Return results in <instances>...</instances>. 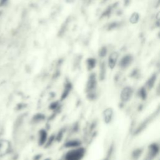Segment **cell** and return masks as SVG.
Returning a JSON list of instances; mask_svg holds the SVG:
<instances>
[{"instance_id":"1","label":"cell","mask_w":160,"mask_h":160,"mask_svg":"<svg viewBox=\"0 0 160 160\" xmlns=\"http://www.w3.org/2000/svg\"><path fill=\"white\" fill-rule=\"evenodd\" d=\"M134 59V57L132 54L127 53L119 59L118 66L121 70H125L132 64Z\"/></svg>"},{"instance_id":"2","label":"cell","mask_w":160,"mask_h":160,"mask_svg":"<svg viewBox=\"0 0 160 160\" xmlns=\"http://www.w3.org/2000/svg\"><path fill=\"white\" fill-rule=\"evenodd\" d=\"M134 93V89L130 86H126L124 87L120 92V101L121 103L124 104L129 102Z\"/></svg>"},{"instance_id":"3","label":"cell","mask_w":160,"mask_h":160,"mask_svg":"<svg viewBox=\"0 0 160 160\" xmlns=\"http://www.w3.org/2000/svg\"><path fill=\"white\" fill-rule=\"evenodd\" d=\"M84 150L82 148H77L71 150L67 152L65 159L66 160H81L84 155Z\"/></svg>"},{"instance_id":"4","label":"cell","mask_w":160,"mask_h":160,"mask_svg":"<svg viewBox=\"0 0 160 160\" xmlns=\"http://www.w3.org/2000/svg\"><path fill=\"white\" fill-rule=\"evenodd\" d=\"M97 86V78L96 75L94 73H92L90 74L88 78V81L87 82L86 89L88 90V93L91 95V97H94V94L95 93V89Z\"/></svg>"},{"instance_id":"5","label":"cell","mask_w":160,"mask_h":160,"mask_svg":"<svg viewBox=\"0 0 160 160\" xmlns=\"http://www.w3.org/2000/svg\"><path fill=\"white\" fill-rule=\"evenodd\" d=\"M119 59V52L117 51H111L109 54L108 60H107L108 67L111 69H113L116 66V65H118Z\"/></svg>"},{"instance_id":"6","label":"cell","mask_w":160,"mask_h":160,"mask_svg":"<svg viewBox=\"0 0 160 160\" xmlns=\"http://www.w3.org/2000/svg\"><path fill=\"white\" fill-rule=\"evenodd\" d=\"M126 22L123 20L112 21L108 22L104 26V29L107 31H112L119 30L121 29L124 26Z\"/></svg>"},{"instance_id":"7","label":"cell","mask_w":160,"mask_h":160,"mask_svg":"<svg viewBox=\"0 0 160 160\" xmlns=\"http://www.w3.org/2000/svg\"><path fill=\"white\" fill-rule=\"evenodd\" d=\"M114 111L111 108H108L103 111L104 121L106 124H109L112 122L114 118Z\"/></svg>"},{"instance_id":"8","label":"cell","mask_w":160,"mask_h":160,"mask_svg":"<svg viewBox=\"0 0 160 160\" xmlns=\"http://www.w3.org/2000/svg\"><path fill=\"white\" fill-rule=\"evenodd\" d=\"M157 73H153L152 74H151V76L147 79L146 83L144 84V87L146 88V89L148 91L151 90V89H152L156 84V81L157 79Z\"/></svg>"},{"instance_id":"9","label":"cell","mask_w":160,"mask_h":160,"mask_svg":"<svg viewBox=\"0 0 160 160\" xmlns=\"http://www.w3.org/2000/svg\"><path fill=\"white\" fill-rule=\"evenodd\" d=\"M140 20V14L137 11H134L131 13L129 18V22L131 24L134 25L137 24Z\"/></svg>"},{"instance_id":"10","label":"cell","mask_w":160,"mask_h":160,"mask_svg":"<svg viewBox=\"0 0 160 160\" xmlns=\"http://www.w3.org/2000/svg\"><path fill=\"white\" fill-rule=\"evenodd\" d=\"M96 64H97V60L94 58L91 57V58H89L86 59L87 68L89 71L93 69L96 67Z\"/></svg>"},{"instance_id":"11","label":"cell","mask_w":160,"mask_h":160,"mask_svg":"<svg viewBox=\"0 0 160 160\" xmlns=\"http://www.w3.org/2000/svg\"><path fill=\"white\" fill-rule=\"evenodd\" d=\"M136 95L141 99L144 100L147 98L148 95V90L144 87V86L141 87L136 92Z\"/></svg>"},{"instance_id":"12","label":"cell","mask_w":160,"mask_h":160,"mask_svg":"<svg viewBox=\"0 0 160 160\" xmlns=\"http://www.w3.org/2000/svg\"><path fill=\"white\" fill-rule=\"evenodd\" d=\"M108 54V47L106 45L102 46L98 50V56L101 59L104 58Z\"/></svg>"},{"instance_id":"13","label":"cell","mask_w":160,"mask_h":160,"mask_svg":"<svg viewBox=\"0 0 160 160\" xmlns=\"http://www.w3.org/2000/svg\"><path fill=\"white\" fill-rule=\"evenodd\" d=\"M106 72V64L104 61L101 62L99 64V72H100V78H104Z\"/></svg>"},{"instance_id":"14","label":"cell","mask_w":160,"mask_h":160,"mask_svg":"<svg viewBox=\"0 0 160 160\" xmlns=\"http://www.w3.org/2000/svg\"><path fill=\"white\" fill-rule=\"evenodd\" d=\"M141 74L140 70L138 68H134L131 72V76L134 78H138Z\"/></svg>"},{"instance_id":"15","label":"cell","mask_w":160,"mask_h":160,"mask_svg":"<svg viewBox=\"0 0 160 160\" xmlns=\"http://www.w3.org/2000/svg\"><path fill=\"white\" fill-rule=\"evenodd\" d=\"M143 152V150L141 149V148H138L136 149V150H134V151L132 152V157L134 159L138 158V157H139V156H141V154H142V152Z\"/></svg>"},{"instance_id":"16","label":"cell","mask_w":160,"mask_h":160,"mask_svg":"<svg viewBox=\"0 0 160 160\" xmlns=\"http://www.w3.org/2000/svg\"><path fill=\"white\" fill-rule=\"evenodd\" d=\"M152 6L155 9H158L160 7V0H153Z\"/></svg>"},{"instance_id":"17","label":"cell","mask_w":160,"mask_h":160,"mask_svg":"<svg viewBox=\"0 0 160 160\" xmlns=\"http://www.w3.org/2000/svg\"><path fill=\"white\" fill-rule=\"evenodd\" d=\"M131 2H132V0H122L123 6L125 8L128 7L129 6H130L131 4Z\"/></svg>"},{"instance_id":"18","label":"cell","mask_w":160,"mask_h":160,"mask_svg":"<svg viewBox=\"0 0 160 160\" xmlns=\"http://www.w3.org/2000/svg\"><path fill=\"white\" fill-rule=\"evenodd\" d=\"M154 19L155 21L160 22V10H159L154 15Z\"/></svg>"},{"instance_id":"19","label":"cell","mask_w":160,"mask_h":160,"mask_svg":"<svg viewBox=\"0 0 160 160\" xmlns=\"http://www.w3.org/2000/svg\"><path fill=\"white\" fill-rule=\"evenodd\" d=\"M9 0H0V6H5Z\"/></svg>"},{"instance_id":"20","label":"cell","mask_w":160,"mask_h":160,"mask_svg":"<svg viewBox=\"0 0 160 160\" xmlns=\"http://www.w3.org/2000/svg\"><path fill=\"white\" fill-rule=\"evenodd\" d=\"M156 93L159 96H160V82H159V83L158 84V85L156 87Z\"/></svg>"},{"instance_id":"21","label":"cell","mask_w":160,"mask_h":160,"mask_svg":"<svg viewBox=\"0 0 160 160\" xmlns=\"http://www.w3.org/2000/svg\"><path fill=\"white\" fill-rule=\"evenodd\" d=\"M158 37L159 39H160V29H159V31L158 32Z\"/></svg>"},{"instance_id":"22","label":"cell","mask_w":160,"mask_h":160,"mask_svg":"<svg viewBox=\"0 0 160 160\" xmlns=\"http://www.w3.org/2000/svg\"><path fill=\"white\" fill-rule=\"evenodd\" d=\"M102 2H106V1H109V0H102Z\"/></svg>"},{"instance_id":"23","label":"cell","mask_w":160,"mask_h":160,"mask_svg":"<svg viewBox=\"0 0 160 160\" xmlns=\"http://www.w3.org/2000/svg\"><path fill=\"white\" fill-rule=\"evenodd\" d=\"M159 29H160V28H159Z\"/></svg>"}]
</instances>
